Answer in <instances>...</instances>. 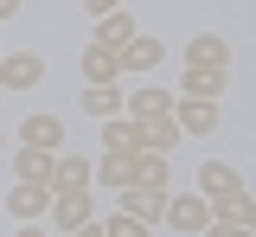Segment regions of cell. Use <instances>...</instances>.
Instances as JSON below:
<instances>
[{"mask_svg":"<svg viewBox=\"0 0 256 237\" xmlns=\"http://www.w3.org/2000/svg\"><path fill=\"white\" fill-rule=\"evenodd\" d=\"M116 6H122V0H84V13H96V20H102V13H116Z\"/></svg>","mask_w":256,"mask_h":237,"instance_id":"d4e9b609","label":"cell"},{"mask_svg":"<svg viewBox=\"0 0 256 237\" xmlns=\"http://www.w3.org/2000/svg\"><path fill=\"white\" fill-rule=\"evenodd\" d=\"M116 148H134V122L128 116H109L102 122V154H116Z\"/></svg>","mask_w":256,"mask_h":237,"instance_id":"7402d4cb","label":"cell"},{"mask_svg":"<svg viewBox=\"0 0 256 237\" xmlns=\"http://www.w3.org/2000/svg\"><path fill=\"white\" fill-rule=\"evenodd\" d=\"M116 212L141 218V224H160V218H166V192H160V186H122V192H116Z\"/></svg>","mask_w":256,"mask_h":237,"instance_id":"277c9868","label":"cell"},{"mask_svg":"<svg viewBox=\"0 0 256 237\" xmlns=\"http://www.w3.org/2000/svg\"><path fill=\"white\" fill-rule=\"evenodd\" d=\"M160 58H166V45H160V38H148V32H134V38L122 45V77H128V70H154Z\"/></svg>","mask_w":256,"mask_h":237,"instance_id":"2e32d148","label":"cell"},{"mask_svg":"<svg viewBox=\"0 0 256 237\" xmlns=\"http://www.w3.org/2000/svg\"><path fill=\"white\" fill-rule=\"evenodd\" d=\"M122 90H116V84H84V96H77V109H84V116H96V122H109V116H122Z\"/></svg>","mask_w":256,"mask_h":237,"instance_id":"4fadbf2b","label":"cell"},{"mask_svg":"<svg viewBox=\"0 0 256 237\" xmlns=\"http://www.w3.org/2000/svg\"><path fill=\"white\" fill-rule=\"evenodd\" d=\"M128 38H134V20H128L122 6H116V13H102V20H96V45H116V52H122Z\"/></svg>","mask_w":256,"mask_h":237,"instance_id":"d6986e66","label":"cell"},{"mask_svg":"<svg viewBox=\"0 0 256 237\" xmlns=\"http://www.w3.org/2000/svg\"><path fill=\"white\" fill-rule=\"evenodd\" d=\"M96 160H84V154H52V192H77V186H90Z\"/></svg>","mask_w":256,"mask_h":237,"instance_id":"8fae6325","label":"cell"},{"mask_svg":"<svg viewBox=\"0 0 256 237\" xmlns=\"http://www.w3.org/2000/svg\"><path fill=\"white\" fill-rule=\"evenodd\" d=\"M224 186H237V173H230V160H205V167H198V192H205V199H218Z\"/></svg>","mask_w":256,"mask_h":237,"instance_id":"ffe728a7","label":"cell"},{"mask_svg":"<svg viewBox=\"0 0 256 237\" xmlns=\"http://www.w3.org/2000/svg\"><path fill=\"white\" fill-rule=\"evenodd\" d=\"M198 237H256V231H244V224H224V218H212Z\"/></svg>","mask_w":256,"mask_h":237,"instance_id":"cb8c5ba5","label":"cell"},{"mask_svg":"<svg viewBox=\"0 0 256 237\" xmlns=\"http://www.w3.org/2000/svg\"><path fill=\"white\" fill-rule=\"evenodd\" d=\"M173 122H180V135H212V128H218V102H205V96H173Z\"/></svg>","mask_w":256,"mask_h":237,"instance_id":"8992f818","label":"cell"},{"mask_svg":"<svg viewBox=\"0 0 256 237\" xmlns=\"http://www.w3.org/2000/svg\"><path fill=\"white\" fill-rule=\"evenodd\" d=\"M52 224H58L64 237L77 231V224H90L96 218V205H90V186H77V192H52V212H45Z\"/></svg>","mask_w":256,"mask_h":237,"instance_id":"7a4b0ae2","label":"cell"},{"mask_svg":"<svg viewBox=\"0 0 256 237\" xmlns=\"http://www.w3.org/2000/svg\"><path fill=\"white\" fill-rule=\"evenodd\" d=\"M160 224H166V231H205V224H212V199H205V192H180V199L166 192V218H160Z\"/></svg>","mask_w":256,"mask_h":237,"instance_id":"6da1fadb","label":"cell"},{"mask_svg":"<svg viewBox=\"0 0 256 237\" xmlns=\"http://www.w3.org/2000/svg\"><path fill=\"white\" fill-rule=\"evenodd\" d=\"M212 218H224V224H244V231H256V199L244 192V180H237V186H224L218 199H212Z\"/></svg>","mask_w":256,"mask_h":237,"instance_id":"ba28073f","label":"cell"},{"mask_svg":"<svg viewBox=\"0 0 256 237\" xmlns=\"http://www.w3.org/2000/svg\"><path fill=\"white\" fill-rule=\"evenodd\" d=\"M20 141H26V148H45V154H58V148H64V122H58V116H26V122H20Z\"/></svg>","mask_w":256,"mask_h":237,"instance_id":"5bb4252c","label":"cell"},{"mask_svg":"<svg viewBox=\"0 0 256 237\" xmlns=\"http://www.w3.org/2000/svg\"><path fill=\"white\" fill-rule=\"evenodd\" d=\"M45 77V58H32V52H13V58H0V90H32Z\"/></svg>","mask_w":256,"mask_h":237,"instance_id":"30bf717a","label":"cell"},{"mask_svg":"<svg viewBox=\"0 0 256 237\" xmlns=\"http://www.w3.org/2000/svg\"><path fill=\"white\" fill-rule=\"evenodd\" d=\"M224 90H230V70H218V64H180V96H205V102H218Z\"/></svg>","mask_w":256,"mask_h":237,"instance_id":"3957f363","label":"cell"},{"mask_svg":"<svg viewBox=\"0 0 256 237\" xmlns=\"http://www.w3.org/2000/svg\"><path fill=\"white\" fill-rule=\"evenodd\" d=\"M180 64H218V70H230V45H224L218 32H198L186 52H180Z\"/></svg>","mask_w":256,"mask_h":237,"instance_id":"9a60e30c","label":"cell"},{"mask_svg":"<svg viewBox=\"0 0 256 237\" xmlns=\"http://www.w3.org/2000/svg\"><path fill=\"white\" fill-rule=\"evenodd\" d=\"M134 160H141V148H116V154H102V160H96V180L122 192V186H134Z\"/></svg>","mask_w":256,"mask_h":237,"instance_id":"7c38bea8","label":"cell"},{"mask_svg":"<svg viewBox=\"0 0 256 237\" xmlns=\"http://www.w3.org/2000/svg\"><path fill=\"white\" fill-rule=\"evenodd\" d=\"M84 84H122V52L90 38V52H84Z\"/></svg>","mask_w":256,"mask_h":237,"instance_id":"9c48e42d","label":"cell"},{"mask_svg":"<svg viewBox=\"0 0 256 237\" xmlns=\"http://www.w3.org/2000/svg\"><path fill=\"white\" fill-rule=\"evenodd\" d=\"M6 212H13L20 224H38V218L52 212V186H32V180H13V192H6Z\"/></svg>","mask_w":256,"mask_h":237,"instance_id":"5b68a950","label":"cell"},{"mask_svg":"<svg viewBox=\"0 0 256 237\" xmlns=\"http://www.w3.org/2000/svg\"><path fill=\"white\" fill-rule=\"evenodd\" d=\"M70 237H102V224H96V218H90V224H77V231H70Z\"/></svg>","mask_w":256,"mask_h":237,"instance_id":"484cf974","label":"cell"},{"mask_svg":"<svg viewBox=\"0 0 256 237\" xmlns=\"http://www.w3.org/2000/svg\"><path fill=\"white\" fill-rule=\"evenodd\" d=\"M128 122H134V116H128ZM134 148H148V154L180 148V122H173V116H141V122H134Z\"/></svg>","mask_w":256,"mask_h":237,"instance_id":"52a82bcc","label":"cell"},{"mask_svg":"<svg viewBox=\"0 0 256 237\" xmlns=\"http://www.w3.org/2000/svg\"><path fill=\"white\" fill-rule=\"evenodd\" d=\"M134 186H160V192H166V154H148V148H141V160H134Z\"/></svg>","mask_w":256,"mask_h":237,"instance_id":"44dd1931","label":"cell"},{"mask_svg":"<svg viewBox=\"0 0 256 237\" xmlns=\"http://www.w3.org/2000/svg\"><path fill=\"white\" fill-rule=\"evenodd\" d=\"M13 13H20V0H0V20H13Z\"/></svg>","mask_w":256,"mask_h":237,"instance_id":"4316f807","label":"cell"},{"mask_svg":"<svg viewBox=\"0 0 256 237\" xmlns=\"http://www.w3.org/2000/svg\"><path fill=\"white\" fill-rule=\"evenodd\" d=\"M122 109L134 116V122H141V116H173V90H160V84H148V90H128Z\"/></svg>","mask_w":256,"mask_h":237,"instance_id":"ac0fdd59","label":"cell"},{"mask_svg":"<svg viewBox=\"0 0 256 237\" xmlns=\"http://www.w3.org/2000/svg\"><path fill=\"white\" fill-rule=\"evenodd\" d=\"M13 180L52 186V154H45V148H26V141H20V154H13Z\"/></svg>","mask_w":256,"mask_h":237,"instance_id":"e0dca14e","label":"cell"},{"mask_svg":"<svg viewBox=\"0 0 256 237\" xmlns=\"http://www.w3.org/2000/svg\"><path fill=\"white\" fill-rule=\"evenodd\" d=\"M20 237H52V231H38V224H20Z\"/></svg>","mask_w":256,"mask_h":237,"instance_id":"83f0119b","label":"cell"},{"mask_svg":"<svg viewBox=\"0 0 256 237\" xmlns=\"http://www.w3.org/2000/svg\"><path fill=\"white\" fill-rule=\"evenodd\" d=\"M102 237H148V224L128 218V212H116V218H102Z\"/></svg>","mask_w":256,"mask_h":237,"instance_id":"603a6c76","label":"cell"}]
</instances>
